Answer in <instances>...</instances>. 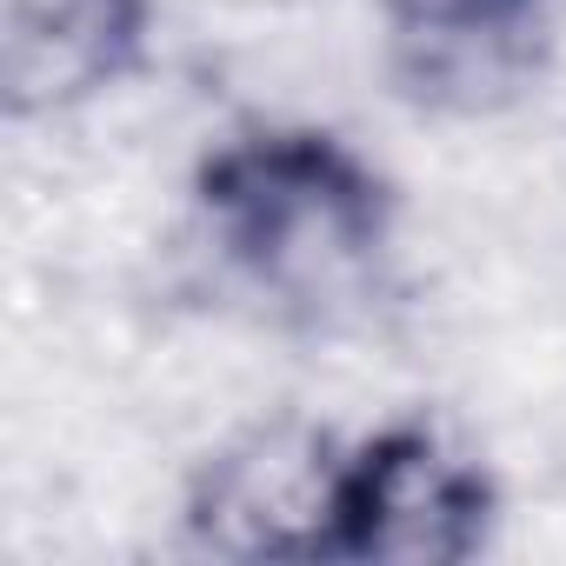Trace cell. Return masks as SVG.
I'll use <instances>...</instances> for the list:
<instances>
[{"label":"cell","mask_w":566,"mask_h":566,"mask_svg":"<svg viewBox=\"0 0 566 566\" xmlns=\"http://www.w3.org/2000/svg\"><path fill=\"white\" fill-rule=\"evenodd\" d=\"M200 240L280 327L327 340L374 334L394 220L360 160L314 134L220 147L200 180Z\"/></svg>","instance_id":"obj_1"},{"label":"cell","mask_w":566,"mask_h":566,"mask_svg":"<svg viewBox=\"0 0 566 566\" xmlns=\"http://www.w3.org/2000/svg\"><path fill=\"white\" fill-rule=\"evenodd\" d=\"M354 453L307 413H253L187 480V533L220 559H321L347 546Z\"/></svg>","instance_id":"obj_2"},{"label":"cell","mask_w":566,"mask_h":566,"mask_svg":"<svg viewBox=\"0 0 566 566\" xmlns=\"http://www.w3.org/2000/svg\"><path fill=\"white\" fill-rule=\"evenodd\" d=\"M387 74L440 120H500L553 67L546 0H387Z\"/></svg>","instance_id":"obj_3"},{"label":"cell","mask_w":566,"mask_h":566,"mask_svg":"<svg viewBox=\"0 0 566 566\" xmlns=\"http://www.w3.org/2000/svg\"><path fill=\"white\" fill-rule=\"evenodd\" d=\"M486 467L440 427H387L354 447L347 546L380 566H453L486 546Z\"/></svg>","instance_id":"obj_4"},{"label":"cell","mask_w":566,"mask_h":566,"mask_svg":"<svg viewBox=\"0 0 566 566\" xmlns=\"http://www.w3.org/2000/svg\"><path fill=\"white\" fill-rule=\"evenodd\" d=\"M154 0H8V120H67L140 74Z\"/></svg>","instance_id":"obj_5"}]
</instances>
